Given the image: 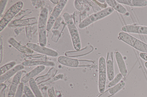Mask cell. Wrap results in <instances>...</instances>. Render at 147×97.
<instances>
[{
	"instance_id": "1",
	"label": "cell",
	"mask_w": 147,
	"mask_h": 97,
	"mask_svg": "<svg viewBox=\"0 0 147 97\" xmlns=\"http://www.w3.org/2000/svg\"><path fill=\"white\" fill-rule=\"evenodd\" d=\"M48 15V9L45 7L42 8L38 19V28L39 43V45L42 46H45L47 44L46 30Z\"/></svg>"
},
{
	"instance_id": "2",
	"label": "cell",
	"mask_w": 147,
	"mask_h": 97,
	"mask_svg": "<svg viewBox=\"0 0 147 97\" xmlns=\"http://www.w3.org/2000/svg\"><path fill=\"white\" fill-rule=\"evenodd\" d=\"M63 16L71 35L74 47L76 50L79 51L81 48V43L79 32L74 22L70 15L67 12L64 13Z\"/></svg>"
},
{
	"instance_id": "3",
	"label": "cell",
	"mask_w": 147,
	"mask_h": 97,
	"mask_svg": "<svg viewBox=\"0 0 147 97\" xmlns=\"http://www.w3.org/2000/svg\"><path fill=\"white\" fill-rule=\"evenodd\" d=\"M118 38L142 52L147 53V44L129 34L120 32Z\"/></svg>"
},
{
	"instance_id": "4",
	"label": "cell",
	"mask_w": 147,
	"mask_h": 97,
	"mask_svg": "<svg viewBox=\"0 0 147 97\" xmlns=\"http://www.w3.org/2000/svg\"><path fill=\"white\" fill-rule=\"evenodd\" d=\"M114 10L113 8L109 7L93 13L81 22L79 24V27L80 29L84 28L94 22L111 15Z\"/></svg>"
},
{
	"instance_id": "5",
	"label": "cell",
	"mask_w": 147,
	"mask_h": 97,
	"mask_svg": "<svg viewBox=\"0 0 147 97\" xmlns=\"http://www.w3.org/2000/svg\"><path fill=\"white\" fill-rule=\"evenodd\" d=\"M23 3L19 1L13 5L6 12L0 22V32L7 26L14 17L21 10Z\"/></svg>"
},
{
	"instance_id": "6",
	"label": "cell",
	"mask_w": 147,
	"mask_h": 97,
	"mask_svg": "<svg viewBox=\"0 0 147 97\" xmlns=\"http://www.w3.org/2000/svg\"><path fill=\"white\" fill-rule=\"evenodd\" d=\"M107 77L106 61L104 57L101 56L98 61V90L100 93L105 91Z\"/></svg>"
},
{
	"instance_id": "7",
	"label": "cell",
	"mask_w": 147,
	"mask_h": 97,
	"mask_svg": "<svg viewBox=\"0 0 147 97\" xmlns=\"http://www.w3.org/2000/svg\"><path fill=\"white\" fill-rule=\"evenodd\" d=\"M68 0H60L54 8L48 20L46 26V30L49 31L53 26L65 6Z\"/></svg>"
},
{
	"instance_id": "8",
	"label": "cell",
	"mask_w": 147,
	"mask_h": 97,
	"mask_svg": "<svg viewBox=\"0 0 147 97\" xmlns=\"http://www.w3.org/2000/svg\"><path fill=\"white\" fill-rule=\"evenodd\" d=\"M27 47L33 51L41 54L52 57H56L58 55V52L56 51L45 46H42L37 44L32 43H28Z\"/></svg>"
},
{
	"instance_id": "9",
	"label": "cell",
	"mask_w": 147,
	"mask_h": 97,
	"mask_svg": "<svg viewBox=\"0 0 147 97\" xmlns=\"http://www.w3.org/2000/svg\"><path fill=\"white\" fill-rule=\"evenodd\" d=\"M123 32L147 35V26L135 24L126 25L122 28Z\"/></svg>"
},
{
	"instance_id": "10",
	"label": "cell",
	"mask_w": 147,
	"mask_h": 97,
	"mask_svg": "<svg viewBox=\"0 0 147 97\" xmlns=\"http://www.w3.org/2000/svg\"><path fill=\"white\" fill-rule=\"evenodd\" d=\"M22 73L18 72L14 76L9 86L7 97H14L22 78Z\"/></svg>"
},
{
	"instance_id": "11",
	"label": "cell",
	"mask_w": 147,
	"mask_h": 97,
	"mask_svg": "<svg viewBox=\"0 0 147 97\" xmlns=\"http://www.w3.org/2000/svg\"><path fill=\"white\" fill-rule=\"evenodd\" d=\"M107 76L109 81H111L115 77L113 54L112 52L108 53L106 61Z\"/></svg>"
},
{
	"instance_id": "12",
	"label": "cell",
	"mask_w": 147,
	"mask_h": 97,
	"mask_svg": "<svg viewBox=\"0 0 147 97\" xmlns=\"http://www.w3.org/2000/svg\"><path fill=\"white\" fill-rule=\"evenodd\" d=\"M45 68V65H39L35 67L33 69L31 70L22 78L20 81V83L24 84L26 83L31 79L38 75L44 71Z\"/></svg>"
},
{
	"instance_id": "13",
	"label": "cell",
	"mask_w": 147,
	"mask_h": 97,
	"mask_svg": "<svg viewBox=\"0 0 147 97\" xmlns=\"http://www.w3.org/2000/svg\"><path fill=\"white\" fill-rule=\"evenodd\" d=\"M125 84V82L123 80H121L117 84L110 88L97 97H110L122 89Z\"/></svg>"
},
{
	"instance_id": "14",
	"label": "cell",
	"mask_w": 147,
	"mask_h": 97,
	"mask_svg": "<svg viewBox=\"0 0 147 97\" xmlns=\"http://www.w3.org/2000/svg\"><path fill=\"white\" fill-rule=\"evenodd\" d=\"M57 61L60 64L68 67H75L80 66V60L66 56L61 55L59 57Z\"/></svg>"
},
{
	"instance_id": "15",
	"label": "cell",
	"mask_w": 147,
	"mask_h": 97,
	"mask_svg": "<svg viewBox=\"0 0 147 97\" xmlns=\"http://www.w3.org/2000/svg\"><path fill=\"white\" fill-rule=\"evenodd\" d=\"M115 57L120 73L123 77L127 75V71L125 63L121 54L119 51L115 53Z\"/></svg>"
},
{
	"instance_id": "16",
	"label": "cell",
	"mask_w": 147,
	"mask_h": 97,
	"mask_svg": "<svg viewBox=\"0 0 147 97\" xmlns=\"http://www.w3.org/2000/svg\"><path fill=\"white\" fill-rule=\"evenodd\" d=\"M8 42L21 52L27 54L28 55H31L33 53V51L27 47L22 45L13 37L10 38Z\"/></svg>"
},
{
	"instance_id": "17",
	"label": "cell",
	"mask_w": 147,
	"mask_h": 97,
	"mask_svg": "<svg viewBox=\"0 0 147 97\" xmlns=\"http://www.w3.org/2000/svg\"><path fill=\"white\" fill-rule=\"evenodd\" d=\"M24 66L22 64L15 66L9 71L0 76V82L3 83L7 80L15 75L18 72L23 69Z\"/></svg>"
},
{
	"instance_id": "18",
	"label": "cell",
	"mask_w": 147,
	"mask_h": 97,
	"mask_svg": "<svg viewBox=\"0 0 147 97\" xmlns=\"http://www.w3.org/2000/svg\"><path fill=\"white\" fill-rule=\"evenodd\" d=\"M22 64L24 66L43 65L53 67L55 66V63L53 61L36 60L25 61L22 62Z\"/></svg>"
},
{
	"instance_id": "19",
	"label": "cell",
	"mask_w": 147,
	"mask_h": 97,
	"mask_svg": "<svg viewBox=\"0 0 147 97\" xmlns=\"http://www.w3.org/2000/svg\"><path fill=\"white\" fill-rule=\"evenodd\" d=\"M57 72V70L53 67L50 69L45 74L38 77L35 80L37 85L41 84L43 82L46 81L55 76Z\"/></svg>"
},
{
	"instance_id": "20",
	"label": "cell",
	"mask_w": 147,
	"mask_h": 97,
	"mask_svg": "<svg viewBox=\"0 0 147 97\" xmlns=\"http://www.w3.org/2000/svg\"><path fill=\"white\" fill-rule=\"evenodd\" d=\"M119 3L136 7H142L147 5V1L145 0H117Z\"/></svg>"
},
{
	"instance_id": "21",
	"label": "cell",
	"mask_w": 147,
	"mask_h": 97,
	"mask_svg": "<svg viewBox=\"0 0 147 97\" xmlns=\"http://www.w3.org/2000/svg\"><path fill=\"white\" fill-rule=\"evenodd\" d=\"M106 1L110 7L113 8L119 13L122 14H125L126 13L127 10L125 8L121 3L118 2L116 0H107Z\"/></svg>"
},
{
	"instance_id": "22",
	"label": "cell",
	"mask_w": 147,
	"mask_h": 97,
	"mask_svg": "<svg viewBox=\"0 0 147 97\" xmlns=\"http://www.w3.org/2000/svg\"><path fill=\"white\" fill-rule=\"evenodd\" d=\"M30 89L35 97H43L37 84L33 78L30 79L29 81Z\"/></svg>"
},
{
	"instance_id": "23",
	"label": "cell",
	"mask_w": 147,
	"mask_h": 97,
	"mask_svg": "<svg viewBox=\"0 0 147 97\" xmlns=\"http://www.w3.org/2000/svg\"><path fill=\"white\" fill-rule=\"evenodd\" d=\"M24 59L25 61L36 60L47 61V57L46 55L42 54H31L26 56Z\"/></svg>"
},
{
	"instance_id": "24",
	"label": "cell",
	"mask_w": 147,
	"mask_h": 97,
	"mask_svg": "<svg viewBox=\"0 0 147 97\" xmlns=\"http://www.w3.org/2000/svg\"><path fill=\"white\" fill-rule=\"evenodd\" d=\"M16 64L15 61H12L4 64L0 67V75H1L14 67Z\"/></svg>"
},
{
	"instance_id": "25",
	"label": "cell",
	"mask_w": 147,
	"mask_h": 97,
	"mask_svg": "<svg viewBox=\"0 0 147 97\" xmlns=\"http://www.w3.org/2000/svg\"><path fill=\"white\" fill-rule=\"evenodd\" d=\"M120 73H119L114 78L108 83V86L109 88L113 86L118 83L123 78Z\"/></svg>"
},
{
	"instance_id": "26",
	"label": "cell",
	"mask_w": 147,
	"mask_h": 97,
	"mask_svg": "<svg viewBox=\"0 0 147 97\" xmlns=\"http://www.w3.org/2000/svg\"><path fill=\"white\" fill-rule=\"evenodd\" d=\"M63 77V74L62 73L59 74L58 75L55 76L53 78L51 79L42 83L41 85L42 86H44L45 85L49 84L52 82L57 81L60 79H61Z\"/></svg>"
},
{
	"instance_id": "27",
	"label": "cell",
	"mask_w": 147,
	"mask_h": 97,
	"mask_svg": "<svg viewBox=\"0 0 147 97\" xmlns=\"http://www.w3.org/2000/svg\"><path fill=\"white\" fill-rule=\"evenodd\" d=\"M23 92L26 97H35L31 89L27 85H24Z\"/></svg>"
},
{
	"instance_id": "28",
	"label": "cell",
	"mask_w": 147,
	"mask_h": 97,
	"mask_svg": "<svg viewBox=\"0 0 147 97\" xmlns=\"http://www.w3.org/2000/svg\"><path fill=\"white\" fill-rule=\"evenodd\" d=\"M87 3L92 7L94 13H97L101 10L98 5L93 0H87Z\"/></svg>"
},
{
	"instance_id": "29",
	"label": "cell",
	"mask_w": 147,
	"mask_h": 97,
	"mask_svg": "<svg viewBox=\"0 0 147 97\" xmlns=\"http://www.w3.org/2000/svg\"><path fill=\"white\" fill-rule=\"evenodd\" d=\"M24 86L23 84H20L14 97H22Z\"/></svg>"
},
{
	"instance_id": "30",
	"label": "cell",
	"mask_w": 147,
	"mask_h": 97,
	"mask_svg": "<svg viewBox=\"0 0 147 97\" xmlns=\"http://www.w3.org/2000/svg\"><path fill=\"white\" fill-rule=\"evenodd\" d=\"M8 0H1L0 1V16L3 14L8 2Z\"/></svg>"
},
{
	"instance_id": "31",
	"label": "cell",
	"mask_w": 147,
	"mask_h": 97,
	"mask_svg": "<svg viewBox=\"0 0 147 97\" xmlns=\"http://www.w3.org/2000/svg\"><path fill=\"white\" fill-rule=\"evenodd\" d=\"M47 92L49 97H56L53 87L48 89Z\"/></svg>"
},
{
	"instance_id": "32",
	"label": "cell",
	"mask_w": 147,
	"mask_h": 97,
	"mask_svg": "<svg viewBox=\"0 0 147 97\" xmlns=\"http://www.w3.org/2000/svg\"><path fill=\"white\" fill-rule=\"evenodd\" d=\"M31 18H28L27 19L23 20H17L14 21L15 22H18L20 23L21 24L20 25V26L22 25H26L27 24H30L29 23V20L31 19Z\"/></svg>"
},
{
	"instance_id": "33",
	"label": "cell",
	"mask_w": 147,
	"mask_h": 97,
	"mask_svg": "<svg viewBox=\"0 0 147 97\" xmlns=\"http://www.w3.org/2000/svg\"><path fill=\"white\" fill-rule=\"evenodd\" d=\"M0 63H1L3 57V40L1 37L0 39Z\"/></svg>"
},
{
	"instance_id": "34",
	"label": "cell",
	"mask_w": 147,
	"mask_h": 97,
	"mask_svg": "<svg viewBox=\"0 0 147 97\" xmlns=\"http://www.w3.org/2000/svg\"><path fill=\"white\" fill-rule=\"evenodd\" d=\"M44 86L42 88V91L43 97H49L48 94V92H47L46 87Z\"/></svg>"
},
{
	"instance_id": "35",
	"label": "cell",
	"mask_w": 147,
	"mask_h": 97,
	"mask_svg": "<svg viewBox=\"0 0 147 97\" xmlns=\"http://www.w3.org/2000/svg\"><path fill=\"white\" fill-rule=\"evenodd\" d=\"M98 5L100 6L101 8L105 9L106 8L107 5L106 3H100L97 0H93Z\"/></svg>"
},
{
	"instance_id": "36",
	"label": "cell",
	"mask_w": 147,
	"mask_h": 97,
	"mask_svg": "<svg viewBox=\"0 0 147 97\" xmlns=\"http://www.w3.org/2000/svg\"><path fill=\"white\" fill-rule=\"evenodd\" d=\"M140 57L144 60L147 61V53L141 52L139 54Z\"/></svg>"
},
{
	"instance_id": "37",
	"label": "cell",
	"mask_w": 147,
	"mask_h": 97,
	"mask_svg": "<svg viewBox=\"0 0 147 97\" xmlns=\"http://www.w3.org/2000/svg\"><path fill=\"white\" fill-rule=\"evenodd\" d=\"M75 4L76 9L79 10H80L82 8V6H81V3H80L79 1H78L76 0L75 1Z\"/></svg>"
},
{
	"instance_id": "38",
	"label": "cell",
	"mask_w": 147,
	"mask_h": 97,
	"mask_svg": "<svg viewBox=\"0 0 147 97\" xmlns=\"http://www.w3.org/2000/svg\"><path fill=\"white\" fill-rule=\"evenodd\" d=\"M50 1H51V2H52L54 4H58V3H59V0H50Z\"/></svg>"
},
{
	"instance_id": "39",
	"label": "cell",
	"mask_w": 147,
	"mask_h": 97,
	"mask_svg": "<svg viewBox=\"0 0 147 97\" xmlns=\"http://www.w3.org/2000/svg\"><path fill=\"white\" fill-rule=\"evenodd\" d=\"M99 2H101L102 3H105L106 1L105 0H98Z\"/></svg>"
},
{
	"instance_id": "40",
	"label": "cell",
	"mask_w": 147,
	"mask_h": 97,
	"mask_svg": "<svg viewBox=\"0 0 147 97\" xmlns=\"http://www.w3.org/2000/svg\"><path fill=\"white\" fill-rule=\"evenodd\" d=\"M144 65H145L146 68V69H147V61L145 62V63H144Z\"/></svg>"
},
{
	"instance_id": "41",
	"label": "cell",
	"mask_w": 147,
	"mask_h": 97,
	"mask_svg": "<svg viewBox=\"0 0 147 97\" xmlns=\"http://www.w3.org/2000/svg\"><path fill=\"white\" fill-rule=\"evenodd\" d=\"M22 97H26L25 94H24L22 96Z\"/></svg>"
}]
</instances>
